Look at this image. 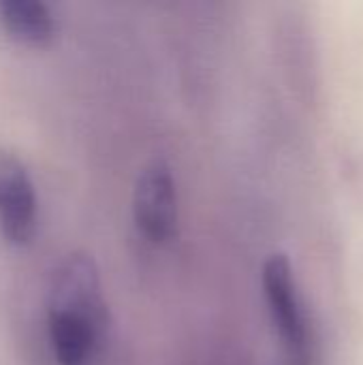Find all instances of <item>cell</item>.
Wrapping results in <instances>:
<instances>
[{"label":"cell","mask_w":363,"mask_h":365,"mask_svg":"<svg viewBox=\"0 0 363 365\" xmlns=\"http://www.w3.org/2000/svg\"><path fill=\"white\" fill-rule=\"evenodd\" d=\"M45 329L56 365H96L109 336V310L94 259L64 255L51 269L45 295Z\"/></svg>","instance_id":"cell-1"},{"label":"cell","mask_w":363,"mask_h":365,"mask_svg":"<svg viewBox=\"0 0 363 365\" xmlns=\"http://www.w3.org/2000/svg\"><path fill=\"white\" fill-rule=\"evenodd\" d=\"M133 220L137 231L154 246L173 240L178 229V188L167 160L152 158L139 171L133 188Z\"/></svg>","instance_id":"cell-2"},{"label":"cell","mask_w":363,"mask_h":365,"mask_svg":"<svg viewBox=\"0 0 363 365\" xmlns=\"http://www.w3.org/2000/svg\"><path fill=\"white\" fill-rule=\"evenodd\" d=\"M39 231V197L24 160L0 143V235L9 246H30Z\"/></svg>","instance_id":"cell-3"},{"label":"cell","mask_w":363,"mask_h":365,"mask_svg":"<svg viewBox=\"0 0 363 365\" xmlns=\"http://www.w3.org/2000/svg\"><path fill=\"white\" fill-rule=\"evenodd\" d=\"M263 293L267 302V310L272 317L274 327L278 329V336L282 344L287 346L289 355L306 364L308 357V327L293 276V267L289 259L280 252L270 255V259L263 263Z\"/></svg>","instance_id":"cell-4"},{"label":"cell","mask_w":363,"mask_h":365,"mask_svg":"<svg viewBox=\"0 0 363 365\" xmlns=\"http://www.w3.org/2000/svg\"><path fill=\"white\" fill-rule=\"evenodd\" d=\"M0 26L19 43L41 45L56 34L58 19L41 0H0Z\"/></svg>","instance_id":"cell-5"}]
</instances>
